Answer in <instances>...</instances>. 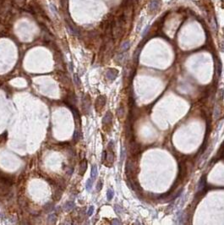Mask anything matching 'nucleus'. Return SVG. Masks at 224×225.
Here are the masks:
<instances>
[{
    "mask_svg": "<svg viewBox=\"0 0 224 225\" xmlns=\"http://www.w3.org/2000/svg\"><path fill=\"white\" fill-rule=\"evenodd\" d=\"M106 103V98L104 96H99L96 101V109L97 111H100L101 108L104 107Z\"/></svg>",
    "mask_w": 224,
    "mask_h": 225,
    "instance_id": "1",
    "label": "nucleus"
},
{
    "mask_svg": "<svg viewBox=\"0 0 224 225\" xmlns=\"http://www.w3.org/2000/svg\"><path fill=\"white\" fill-rule=\"evenodd\" d=\"M126 174L129 175V173H132L135 169V163L132 159H129L126 163Z\"/></svg>",
    "mask_w": 224,
    "mask_h": 225,
    "instance_id": "2",
    "label": "nucleus"
},
{
    "mask_svg": "<svg viewBox=\"0 0 224 225\" xmlns=\"http://www.w3.org/2000/svg\"><path fill=\"white\" fill-rule=\"evenodd\" d=\"M105 159L108 162H109L110 163H112L114 161V154L112 152V142L109 144L108 152H106V157H105Z\"/></svg>",
    "mask_w": 224,
    "mask_h": 225,
    "instance_id": "3",
    "label": "nucleus"
},
{
    "mask_svg": "<svg viewBox=\"0 0 224 225\" xmlns=\"http://www.w3.org/2000/svg\"><path fill=\"white\" fill-rule=\"evenodd\" d=\"M107 78L110 81H113L118 75V70H114V69H109L107 71Z\"/></svg>",
    "mask_w": 224,
    "mask_h": 225,
    "instance_id": "4",
    "label": "nucleus"
},
{
    "mask_svg": "<svg viewBox=\"0 0 224 225\" xmlns=\"http://www.w3.org/2000/svg\"><path fill=\"white\" fill-rule=\"evenodd\" d=\"M161 6V0H152V3L150 4V9L151 11L154 12L156 11Z\"/></svg>",
    "mask_w": 224,
    "mask_h": 225,
    "instance_id": "5",
    "label": "nucleus"
},
{
    "mask_svg": "<svg viewBox=\"0 0 224 225\" xmlns=\"http://www.w3.org/2000/svg\"><path fill=\"white\" fill-rule=\"evenodd\" d=\"M112 113H111L110 112H108L106 114H105L104 117H103V119H102L103 125H108V124H110L111 122H112Z\"/></svg>",
    "mask_w": 224,
    "mask_h": 225,
    "instance_id": "6",
    "label": "nucleus"
},
{
    "mask_svg": "<svg viewBox=\"0 0 224 225\" xmlns=\"http://www.w3.org/2000/svg\"><path fill=\"white\" fill-rule=\"evenodd\" d=\"M205 187H206V179H205V176H203L200 178L198 183V191H202Z\"/></svg>",
    "mask_w": 224,
    "mask_h": 225,
    "instance_id": "7",
    "label": "nucleus"
},
{
    "mask_svg": "<svg viewBox=\"0 0 224 225\" xmlns=\"http://www.w3.org/2000/svg\"><path fill=\"white\" fill-rule=\"evenodd\" d=\"M86 169H87V162L85 160H83L80 163V173H81V174L85 173V172L86 171Z\"/></svg>",
    "mask_w": 224,
    "mask_h": 225,
    "instance_id": "8",
    "label": "nucleus"
},
{
    "mask_svg": "<svg viewBox=\"0 0 224 225\" xmlns=\"http://www.w3.org/2000/svg\"><path fill=\"white\" fill-rule=\"evenodd\" d=\"M74 207V201H67L64 205V209L65 211H70Z\"/></svg>",
    "mask_w": 224,
    "mask_h": 225,
    "instance_id": "9",
    "label": "nucleus"
},
{
    "mask_svg": "<svg viewBox=\"0 0 224 225\" xmlns=\"http://www.w3.org/2000/svg\"><path fill=\"white\" fill-rule=\"evenodd\" d=\"M97 176V168L96 165H93L91 168V177L92 180H95Z\"/></svg>",
    "mask_w": 224,
    "mask_h": 225,
    "instance_id": "10",
    "label": "nucleus"
},
{
    "mask_svg": "<svg viewBox=\"0 0 224 225\" xmlns=\"http://www.w3.org/2000/svg\"><path fill=\"white\" fill-rule=\"evenodd\" d=\"M129 47H130L129 42H124L123 44L121 45V47H120V51H121V52H125V51H127L128 49L129 48Z\"/></svg>",
    "mask_w": 224,
    "mask_h": 225,
    "instance_id": "11",
    "label": "nucleus"
},
{
    "mask_svg": "<svg viewBox=\"0 0 224 225\" xmlns=\"http://www.w3.org/2000/svg\"><path fill=\"white\" fill-rule=\"evenodd\" d=\"M73 79H74V82L75 84L77 86H80L81 85V81H80V79L79 78V75L77 74H74V76H73Z\"/></svg>",
    "mask_w": 224,
    "mask_h": 225,
    "instance_id": "12",
    "label": "nucleus"
},
{
    "mask_svg": "<svg viewBox=\"0 0 224 225\" xmlns=\"http://www.w3.org/2000/svg\"><path fill=\"white\" fill-rule=\"evenodd\" d=\"M113 196H114L113 190H112V189L108 190V191H107V198H108V201H111V200L112 199V197H113Z\"/></svg>",
    "mask_w": 224,
    "mask_h": 225,
    "instance_id": "13",
    "label": "nucleus"
},
{
    "mask_svg": "<svg viewBox=\"0 0 224 225\" xmlns=\"http://www.w3.org/2000/svg\"><path fill=\"white\" fill-rule=\"evenodd\" d=\"M220 115V108H218V104L217 103L215 106V108H214V118L215 119H217Z\"/></svg>",
    "mask_w": 224,
    "mask_h": 225,
    "instance_id": "14",
    "label": "nucleus"
},
{
    "mask_svg": "<svg viewBox=\"0 0 224 225\" xmlns=\"http://www.w3.org/2000/svg\"><path fill=\"white\" fill-rule=\"evenodd\" d=\"M210 26H211V28H212V29H213L214 30H217V21H216L215 17H212V18L210 19Z\"/></svg>",
    "mask_w": 224,
    "mask_h": 225,
    "instance_id": "15",
    "label": "nucleus"
},
{
    "mask_svg": "<svg viewBox=\"0 0 224 225\" xmlns=\"http://www.w3.org/2000/svg\"><path fill=\"white\" fill-rule=\"evenodd\" d=\"M56 220H57V217H56V215H55L54 213L51 214L50 216L48 217V223H49V224H55Z\"/></svg>",
    "mask_w": 224,
    "mask_h": 225,
    "instance_id": "16",
    "label": "nucleus"
},
{
    "mask_svg": "<svg viewBox=\"0 0 224 225\" xmlns=\"http://www.w3.org/2000/svg\"><path fill=\"white\" fill-rule=\"evenodd\" d=\"M217 75L218 76L221 75V72H222V64L219 60L217 62Z\"/></svg>",
    "mask_w": 224,
    "mask_h": 225,
    "instance_id": "17",
    "label": "nucleus"
},
{
    "mask_svg": "<svg viewBox=\"0 0 224 225\" xmlns=\"http://www.w3.org/2000/svg\"><path fill=\"white\" fill-rule=\"evenodd\" d=\"M92 180H93L92 179H89L86 182V190L88 191H90L91 190V188H92Z\"/></svg>",
    "mask_w": 224,
    "mask_h": 225,
    "instance_id": "18",
    "label": "nucleus"
},
{
    "mask_svg": "<svg viewBox=\"0 0 224 225\" xmlns=\"http://www.w3.org/2000/svg\"><path fill=\"white\" fill-rule=\"evenodd\" d=\"M117 114L119 118H122V116L124 115V108L123 107H119V108L117 111Z\"/></svg>",
    "mask_w": 224,
    "mask_h": 225,
    "instance_id": "19",
    "label": "nucleus"
},
{
    "mask_svg": "<svg viewBox=\"0 0 224 225\" xmlns=\"http://www.w3.org/2000/svg\"><path fill=\"white\" fill-rule=\"evenodd\" d=\"M114 210H115V211H116L117 213H118V214H121L122 211H123V209H122L118 205H115V206H114Z\"/></svg>",
    "mask_w": 224,
    "mask_h": 225,
    "instance_id": "20",
    "label": "nucleus"
},
{
    "mask_svg": "<svg viewBox=\"0 0 224 225\" xmlns=\"http://www.w3.org/2000/svg\"><path fill=\"white\" fill-rule=\"evenodd\" d=\"M93 212H94V207H93V206H91V207H90V208L88 209L87 215H88V216H91Z\"/></svg>",
    "mask_w": 224,
    "mask_h": 225,
    "instance_id": "21",
    "label": "nucleus"
},
{
    "mask_svg": "<svg viewBox=\"0 0 224 225\" xmlns=\"http://www.w3.org/2000/svg\"><path fill=\"white\" fill-rule=\"evenodd\" d=\"M73 138H74V141H78V139H79V132H78L77 130H75L74 132V135H73Z\"/></svg>",
    "mask_w": 224,
    "mask_h": 225,
    "instance_id": "22",
    "label": "nucleus"
},
{
    "mask_svg": "<svg viewBox=\"0 0 224 225\" xmlns=\"http://www.w3.org/2000/svg\"><path fill=\"white\" fill-rule=\"evenodd\" d=\"M101 188H102V183H101V181H99V182L97 183V191H100Z\"/></svg>",
    "mask_w": 224,
    "mask_h": 225,
    "instance_id": "23",
    "label": "nucleus"
},
{
    "mask_svg": "<svg viewBox=\"0 0 224 225\" xmlns=\"http://www.w3.org/2000/svg\"><path fill=\"white\" fill-rule=\"evenodd\" d=\"M112 224H121V222L118 218H115L112 221Z\"/></svg>",
    "mask_w": 224,
    "mask_h": 225,
    "instance_id": "24",
    "label": "nucleus"
},
{
    "mask_svg": "<svg viewBox=\"0 0 224 225\" xmlns=\"http://www.w3.org/2000/svg\"><path fill=\"white\" fill-rule=\"evenodd\" d=\"M221 49H222V51H223V52H224V38H223V40L222 41V42H221Z\"/></svg>",
    "mask_w": 224,
    "mask_h": 225,
    "instance_id": "25",
    "label": "nucleus"
}]
</instances>
